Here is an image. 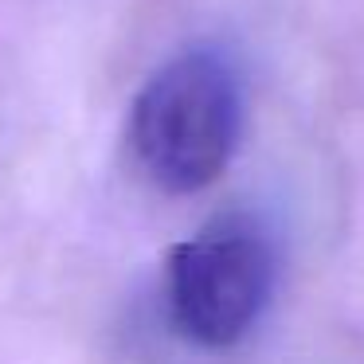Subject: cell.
<instances>
[{"label":"cell","instance_id":"obj_2","mask_svg":"<svg viewBox=\"0 0 364 364\" xmlns=\"http://www.w3.org/2000/svg\"><path fill=\"white\" fill-rule=\"evenodd\" d=\"M274 243L251 215H220L165 259V309L200 348H231L259 325L274 294Z\"/></svg>","mask_w":364,"mask_h":364},{"label":"cell","instance_id":"obj_1","mask_svg":"<svg viewBox=\"0 0 364 364\" xmlns=\"http://www.w3.org/2000/svg\"><path fill=\"white\" fill-rule=\"evenodd\" d=\"M243 134L239 75L220 51H184L141 87L129 110V149L141 173L173 196L223 176Z\"/></svg>","mask_w":364,"mask_h":364}]
</instances>
